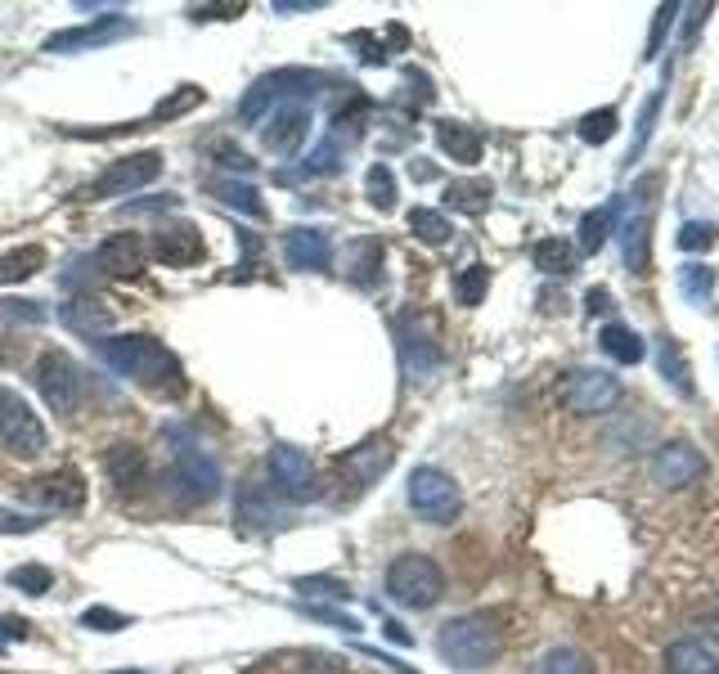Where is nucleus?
<instances>
[{"label": "nucleus", "mask_w": 719, "mask_h": 674, "mask_svg": "<svg viewBox=\"0 0 719 674\" xmlns=\"http://www.w3.org/2000/svg\"><path fill=\"white\" fill-rule=\"evenodd\" d=\"M99 360L118 373V378H135L140 387H148L154 396H184V369L180 360L158 342V337H144V333H122V337H99L95 342Z\"/></svg>", "instance_id": "1"}, {"label": "nucleus", "mask_w": 719, "mask_h": 674, "mask_svg": "<svg viewBox=\"0 0 719 674\" xmlns=\"http://www.w3.org/2000/svg\"><path fill=\"white\" fill-rule=\"evenodd\" d=\"M504 648V629L490 612H472V616H454L441 625L436 634V652L454 665V670H486Z\"/></svg>", "instance_id": "2"}, {"label": "nucleus", "mask_w": 719, "mask_h": 674, "mask_svg": "<svg viewBox=\"0 0 719 674\" xmlns=\"http://www.w3.org/2000/svg\"><path fill=\"white\" fill-rule=\"evenodd\" d=\"M387 593L396 598L400 607L423 612V607H436L441 603L445 576H441V567H436L428 553H400L392 567H387Z\"/></svg>", "instance_id": "3"}, {"label": "nucleus", "mask_w": 719, "mask_h": 674, "mask_svg": "<svg viewBox=\"0 0 719 674\" xmlns=\"http://www.w3.org/2000/svg\"><path fill=\"white\" fill-rule=\"evenodd\" d=\"M0 445L10 449L14 459H41L46 455V423L41 414L23 400V392L14 387H0Z\"/></svg>", "instance_id": "4"}, {"label": "nucleus", "mask_w": 719, "mask_h": 674, "mask_svg": "<svg viewBox=\"0 0 719 674\" xmlns=\"http://www.w3.org/2000/svg\"><path fill=\"white\" fill-rule=\"evenodd\" d=\"M163 441L171 445V464H176L180 485H189V495H194V500H212L220 491V468H216V459L207 455V449L194 441V432L167 428Z\"/></svg>", "instance_id": "5"}, {"label": "nucleus", "mask_w": 719, "mask_h": 674, "mask_svg": "<svg viewBox=\"0 0 719 674\" xmlns=\"http://www.w3.org/2000/svg\"><path fill=\"white\" fill-rule=\"evenodd\" d=\"M392 464H396V445H392L387 436L360 441L356 449H347V455L337 459V481H343V495H347V500H360Z\"/></svg>", "instance_id": "6"}, {"label": "nucleus", "mask_w": 719, "mask_h": 674, "mask_svg": "<svg viewBox=\"0 0 719 674\" xmlns=\"http://www.w3.org/2000/svg\"><path fill=\"white\" fill-rule=\"evenodd\" d=\"M36 387H41V396H46V405L55 409V414H77V405L86 396L82 369L72 364V356H63V351H46L41 360H36Z\"/></svg>", "instance_id": "7"}, {"label": "nucleus", "mask_w": 719, "mask_h": 674, "mask_svg": "<svg viewBox=\"0 0 719 674\" xmlns=\"http://www.w3.org/2000/svg\"><path fill=\"white\" fill-rule=\"evenodd\" d=\"M163 176V154L158 148H144V154H131V158H118V163H108L95 184H91V198H127L135 190H144V184H154Z\"/></svg>", "instance_id": "8"}, {"label": "nucleus", "mask_w": 719, "mask_h": 674, "mask_svg": "<svg viewBox=\"0 0 719 674\" xmlns=\"http://www.w3.org/2000/svg\"><path fill=\"white\" fill-rule=\"evenodd\" d=\"M459 485H454V477H445L441 468H414L409 472V508L436 521V527H445V521L459 517Z\"/></svg>", "instance_id": "9"}, {"label": "nucleus", "mask_w": 719, "mask_h": 674, "mask_svg": "<svg viewBox=\"0 0 719 674\" xmlns=\"http://www.w3.org/2000/svg\"><path fill=\"white\" fill-rule=\"evenodd\" d=\"M266 472L275 481V491L292 504H307L320 495V477H315V464L307 449H297V445H271V455H266Z\"/></svg>", "instance_id": "10"}, {"label": "nucleus", "mask_w": 719, "mask_h": 674, "mask_svg": "<svg viewBox=\"0 0 719 674\" xmlns=\"http://www.w3.org/2000/svg\"><path fill=\"white\" fill-rule=\"evenodd\" d=\"M558 396H562V405L572 409V414H602V409L616 405L621 383L612 378V373H602V369H572V373H562Z\"/></svg>", "instance_id": "11"}, {"label": "nucleus", "mask_w": 719, "mask_h": 674, "mask_svg": "<svg viewBox=\"0 0 719 674\" xmlns=\"http://www.w3.org/2000/svg\"><path fill=\"white\" fill-rule=\"evenodd\" d=\"M311 135V104L301 99H284L266 112V127H261V144L271 148L275 158H292Z\"/></svg>", "instance_id": "12"}, {"label": "nucleus", "mask_w": 719, "mask_h": 674, "mask_svg": "<svg viewBox=\"0 0 719 674\" xmlns=\"http://www.w3.org/2000/svg\"><path fill=\"white\" fill-rule=\"evenodd\" d=\"M19 495L27 504H41L46 513H77L86 504V481L77 468H55L46 477H32Z\"/></svg>", "instance_id": "13"}, {"label": "nucleus", "mask_w": 719, "mask_h": 674, "mask_svg": "<svg viewBox=\"0 0 719 674\" xmlns=\"http://www.w3.org/2000/svg\"><path fill=\"white\" fill-rule=\"evenodd\" d=\"M396 351H400V364L414 383L419 378H432L436 364H441V347H436V337L423 320H414V315H400L396 320Z\"/></svg>", "instance_id": "14"}, {"label": "nucleus", "mask_w": 719, "mask_h": 674, "mask_svg": "<svg viewBox=\"0 0 719 674\" xmlns=\"http://www.w3.org/2000/svg\"><path fill=\"white\" fill-rule=\"evenodd\" d=\"M131 32H135V23L127 14H108V19H95V23H82V27H68V32L46 36V55L95 50V46H108V41H122V36H131Z\"/></svg>", "instance_id": "15"}, {"label": "nucleus", "mask_w": 719, "mask_h": 674, "mask_svg": "<svg viewBox=\"0 0 719 674\" xmlns=\"http://www.w3.org/2000/svg\"><path fill=\"white\" fill-rule=\"evenodd\" d=\"M235 521H239V531H248V535H266V531H279L288 517H284L279 500L266 491V485L243 481L239 500H235Z\"/></svg>", "instance_id": "16"}, {"label": "nucleus", "mask_w": 719, "mask_h": 674, "mask_svg": "<svg viewBox=\"0 0 719 674\" xmlns=\"http://www.w3.org/2000/svg\"><path fill=\"white\" fill-rule=\"evenodd\" d=\"M154 256L163 261V266L184 270V266H199V261L207 256V243L199 234V225L171 220V225H163V230L154 234Z\"/></svg>", "instance_id": "17"}, {"label": "nucleus", "mask_w": 719, "mask_h": 674, "mask_svg": "<svg viewBox=\"0 0 719 674\" xmlns=\"http://www.w3.org/2000/svg\"><path fill=\"white\" fill-rule=\"evenodd\" d=\"M333 261V243L324 230H307V225H297V230L284 234V266L297 270V275H311V270H324Z\"/></svg>", "instance_id": "18"}, {"label": "nucleus", "mask_w": 719, "mask_h": 674, "mask_svg": "<svg viewBox=\"0 0 719 674\" xmlns=\"http://www.w3.org/2000/svg\"><path fill=\"white\" fill-rule=\"evenodd\" d=\"M706 472V459L697 455V449L688 445V441H674V445H661L657 455H652V477L661 481V485H688V481H697Z\"/></svg>", "instance_id": "19"}, {"label": "nucleus", "mask_w": 719, "mask_h": 674, "mask_svg": "<svg viewBox=\"0 0 719 674\" xmlns=\"http://www.w3.org/2000/svg\"><path fill=\"white\" fill-rule=\"evenodd\" d=\"M95 266L104 275H140L144 270V261H148V248L140 234H108L99 248H95Z\"/></svg>", "instance_id": "20"}, {"label": "nucleus", "mask_w": 719, "mask_h": 674, "mask_svg": "<svg viewBox=\"0 0 719 674\" xmlns=\"http://www.w3.org/2000/svg\"><path fill=\"white\" fill-rule=\"evenodd\" d=\"M104 477L112 481V491H140L144 477H148V459L140 445H112L104 449Z\"/></svg>", "instance_id": "21"}, {"label": "nucleus", "mask_w": 719, "mask_h": 674, "mask_svg": "<svg viewBox=\"0 0 719 674\" xmlns=\"http://www.w3.org/2000/svg\"><path fill=\"white\" fill-rule=\"evenodd\" d=\"M343 266H347V279L356 288H378L383 284V243L378 239H356L343 256Z\"/></svg>", "instance_id": "22"}, {"label": "nucleus", "mask_w": 719, "mask_h": 674, "mask_svg": "<svg viewBox=\"0 0 719 674\" xmlns=\"http://www.w3.org/2000/svg\"><path fill=\"white\" fill-rule=\"evenodd\" d=\"M436 144L445 148L454 163H481V135L472 127H464V122H450V118L436 122Z\"/></svg>", "instance_id": "23"}, {"label": "nucleus", "mask_w": 719, "mask_h": 674, "mask_svg": "<svg viewBox=\"0 0 719 674\" xmlns=\"http://www.w3.org/2000/svg\"><path fill=\"white\" fill-rule=\"evenodd\" d=\"M59 320H63L72 333L91 337V342H99V337L108 333V324H112V315H108L99 302H68V306H59Z\"/></svg>", "instance_id": "24"}, {"label": "nucleus", "mask_w": 719, "mask_h": 674, "mask_svg": "<svg viewBox=\"0 0 719 674\" xmlns=\"http://www.w3.org/2000/svg\"><path fill=\"white\" fill-rule=\"evenodd\" d=\"M666 665H670V674H719V661L710 657V648H702V643H693V639L670 643Z\"/></svg>", "instance_id": "25"}, {"label": "nucleus", "mask_w": 719, "mask_h": 674, "mask_svg": "<svg viewBox=\"0 0 719 674\" xmlns=\"http://www.w3.org/2000/svg\"><path fill=\"white\" fill-rule=\"evenodd\" d=\"M41 270H46V248H36V243L0 256V284H23V279L41 275Z\"/></svg>", "instance_id": "26"}, {"label": "nucleus", "mask_w": 719, "mask_h": 674, "mask_svg": "<svg viewBox=\"0 0 719 674\" xmlns=\"http://www.w3.org/2000/svg\"><path fill=\"white\" fill-rule=\"evenodd\" d=\"M598 342H602V351H608L616 364H643V356H648L643 337H638L634 328H625V324H608Z\"/></svg>", "instance_id": "27"}, {"label": "nucleus", "mask_w": 719, "mask_h": 674, "mask_svg": "<svg viewBox=\"0 0 719 674\" xmlns=\"http://www.w3.org/2000/svg\"><path fill=\"white\" fill-rule=\"evenodd\" d=\"M490 198H495V184L490 180H454L445 190V203L454 212H468V216H481L490 207Z\"/></svg>", "instance_id": "28"}, {"label": "nucleus", "mask_w": 719, "mask_h": 674, "mask_svg": "<svg viewBox=\"0 0 719 674\" xmlns=\"http://www.w3.org/2000/svg\"><path fill=\"white\" fill-rule=\"evenodd\" d=\"M207 190H212L225 207H235V212H243V216H256V220L266 216V203H261V194L252 190V184H239V180H225V176H220V180L207 184Z\"/></svg>", "instance_id": "29"}, {"label": "nucleus", "mask_w": 719, "mask_h": 674, "mask_svg": "<svg viewBox=\"0 0 719 674\" xmlns=\"http://www.w3.org/2000/svg\"><path fill=\"white\" fill-rule=\"evenodd\" d=\"M616 212H621V203H602V207L580 216V252H598L602 243H608L612 225H616Z\"/></svg>", "instance_id": "30"}, {"label": "nucleus", "mask_w": 719, "mask_h": 674, "mask_svg": "<svg viewBox=\"0 0 719 674\" xmlns=\"http://www.w3.org/2000/svg\"><path fill=\"white\" fill-rule=\"evenodd\" d=\"M531 261H536V270H544V275H572L576 270V248L566 239H540Z\"/></svg>", "instance_id": "31"}, {"label": "nucleus", "mask_w": 719, "mask_h": 674, "mask_svg": "<svg viewBox=\"0 0 719 674\" xmlns=\"http://www.w3.org/2000/svg\"><path fill=\"white\" fill-rule=\"evenodd\" d=\"M621 252H625V266L638 275L643 266H648V216L634 212L625 220V230H621Z\"/></svg>", "instance_id": "32"}, {"label": "nucleus", "mask_w": 719, "mask_h": 674, "mask_svg": "<svg viewBox=\"0 0 719 674\" xmlns=\"http://www.w3.org/2000/svg\"><path fill=\"white\" fill-rule=\"evenodd\" d=\"M364 198L378 207V212H392L396 207V176L387 163H373L369 176H364Z\"/></svg>", "instance_id": "33"}, {"label": "nucleus", "mask_w": 719, "mask_h": 674, "mask_svg": "<svg viewBox=\"0 0 719 674\" xmlns=\"http://www.w3.org/2000/svg\"><path fill=\"white\" fill-rule=\"evenodd\" d=\"M409 230L419 234L423 243H432V248H441V243H450V220L441 216V212H432V207H414L409 212Z\"/></svg>", "instance_id": "34"}, {"label": "nucleus", "mask_w": 719, "mask_h": 674, "mask_svg": "<svg viewBox=\"0 0 719 674\" xmlns=\"http://www.w3.org/2000/svg\"><path fill=\"white\" fill-rule=\"evenodd\" d=\"M490 288V270L486 266H464L454 275V302L459 306H481V297Z\"/></svg>", "instance_id": "35"}, {"label": "nucleus", "mask_w": 719, "mask_h": 674, "mask_svg": "<svg viewBox=\"0 0 719 674\" xmlns=\"http://www.w3.org/2000/svg\"><path fill=\"white\" fill-rule=\"evenodd\" d=\"M203 99H207V95H203V86H180L176 95H167V99L154 108V118H148V122H171V118H184V112H194ZM148 122H144V127H148Z\"/></svg>", "instance_id": "36"}, {"label": "nucleus", "mask_w": 719, "mask_h": 674, "mask_svg": "<svg viewBox=\"0 0 719 674\" xmlns=\"http://www.w3.org/2000/svg\"><path fill=\"white\" fill-rule=\"evenodd\" d=\"M657 360H661V373H666V378H670V387L674 392H693V378H688V364L684 360H679V347L670 342V337H657Z\"/></svg>", "instance_id": "37"}, {"label": "nucleus", "mask_w": 719, "mask_h": 674, "mask_svg": "<svg viewBox=\"0 0 719 674\" xmlns=\"http://www.w3.org/2000/svg\"><path fill=\"white\" fill-rule=\"evenodd\" d=\"M292 674H347V665L337 661V657H328V652H288V657H279Z\"/></svg>", "instance_id": "38"}, {"label": "nucleus", "mask_w": 719, "mask_h": 674, "mask_svg": "<svg viewBox=\"0 0 719 674\" xmlns=\"http://www.w3.org/2000/svg\"><path fill=\"white\" fill-rule=\"evenodd\" d=\"M679 288L693 306H710V288H715V270L710 266H684L679 270Z\"/></svg>", "instance_id": "39"}, {"label": "nucleus", "mask_w": 719, "mask_h": 674, "mask_svg": "<svg viewBox=\"0 0 719 674\" xmlns=\"http://www.w3.org/2000/svg\"><path fill=\"white\" fill-rule=\"evenodd\" d=\"M616 108H594V112H585L580 118V140L585 144H608L612 135H616Z\"/></svg>", "instance_id": "40"}, {"label": "nucleus", "mask_w": 719, "mask_h": 674, "mask_svg": "<svg viewBox=\"0 0 719 674\" xmlns=\"http://www.w3.org/2000/svg\"><path fill=\"white\" fill-rule=\"evenodd\" d=\"M343 144H337V140H320V148H315V154L307 158V163H301V176H333L337 167H343Z\"/></svg>", "instance_id": "41"}, {"label": "nucleus", "mask_w": 719, "mask_h": 674, "mask_svg": "<svg viewBox=\"0 0 719 674\" xmlns=\"http://www.w3.org/2000/svg\"><path fill=\"white\" fill-rule=\"evenodd\" d=\"M540 674H594L589 657H580L576 648H553L544 661H540Z\"/></svg>", "instance_id": "42"}, {"label": "nucleus", "mask_w": 719, "mask_h": 674, "mask_svg": "<svg viewBox=\"0 0 719 674\" xmlns=\"http://www.w3.org/2000/svg\"><path fill=\"white\" fill-rule=\"evenodd\" d=\"M292 589L297 593H315V598H343V603L351 598V589L343 580H333V576H297Z\"/></svg>", "instance_id": "43"}, {"label": "nucleus", "mask_w": 719, "mask_h": 674, "mask_svg": "<svg viewBox=\"0 0 719 674\" xmlns=\"http://www.w3.org/2000/svg\"><path fill=\"white\" fill-rule=\"evenodd\" d=\"M10 585L32 593V598H41V593H50L55 576H50V567H19V571H10Z\"/></svg>", "instance_id": "44"}, {"label": "nucleus", "mask_w": 719, "mask_h": 674, "mask_svg": "<svg viewBox=\"0 0 719 674\" xmlns=\"http://www.w3.org/2000/svg\"><path fill=\"white\" fill-rule=\"evenodd\" d=\"M715 243V225H706V220H688L684 230H679V248L684 252H706Z\"/></svg>", "instance_id": "45"}, {"label": "nucleus", "mask_w": 719, "mask_h": 674, "mask_svg": "<svg viewBox=\"0 0 719 674\" xmlns=\"http://www.w3.org/2000/svg\"><path fill=\"white\" fill-rule=\"evenodd\" d=\"M46 521L36 517V513H10V508H0V535H27V531H41Z\"/></svg>", "instance_id": "46"}, {"label": "nucleus", "mask_w": 719, "mask_h": 674, "mask_svg": "<svg viewBox=\"0 0 719 674\" xmlns=\"http://www.w3.org/2000/svg\"><path fill=\"white\" fill-rule=\"evenodd\" d=\"M82 625L86 629H99V634H118V629H127V616L122 612H108V607H91L82 616Z\"/></svg>", "instance_id": "47"}, {"label": "nucleus", "mask_w": 719, "mask_h": 674, "mask_svg": "<svg viewBox=\"0 0 719 674\" xmlns=\"http://www.w3.org/2000/svg\"><path fill=\"white\" fill-rule=\"evenodd\" d=\"M176 207H180L176 194H158V198H140V203L131 198L122 212H127V216H158V212H176Z\"/></svg>", "instance_id": "48"}, {"label": "nucleus", "mask_w": 719, "mask_h": 674, "mask_svg": "<svg viewBox=\"0 0 719 674\" xmlns=\"http://www.w3.org/2000/svg\"><path fill=\"white\" fill-rule=\"evenodd\" d=\"M216 158H220V167H225V171H243V176L256 167L248 154H239V148H230V144H216Z\"/></svg>", "instance_id": "49"}, {"label": "nucleus", "mask_w": 719, "mask_h": 674, "mask_svg": "<svg viewBox=\"0 0 719 674\" xmlns=\"http://www.w3.org/2000/svg\"><path fill=\"white\" fill-rule=\"evenodd\" d=\"M674 14H679V5H661V10H657V23H652V36H648V59H652V55L661 50V36L670 32V19H674Z\"/></svg>", "instance_id": "50"}, {"label": "nucleus", "mask_w": 719, "mask_h": 674, "mask_svg": "<svg viewBox=\"0 0 719 674\" xmlns=\"http://www.w3.org/2000/svg\"><path fill=\"white\" fill-rule=\"evenodd\" d=\"M189 14H194L199 23H212V19H239V14H243V5H194Z\"/></svg>", "instance_id": "51"}, {"label": "nucleus", "mask_w": 719, "mask_h": 674, "mask_svg": "<svg viewBox=\"0 0 719 674\" xmlns=\"http://www.w3.org/2000/svg\"><path fill=\"white\" fill-rule=\"evenodd\" d=\"M301 612H307L311 621H328V625H337V629H360V625H356L351 616H343V612H328V607H311V603H307V607H301Z\"/></svg>", "instance_id": "52"}, {"label": "nucleus", "mask_w": 719, "mask_h": 674, "mask_svg": "<svg viewBox=\"0 0 719 674\" xmlns=\"http://www.w3.org/2000/svg\"><path fill=\"white\" fill-rule=\"evenodd\" d=\"M612 306H616V302H612L608 288H589V292H585V311H589V315H608Z\"/></svg>", "instance_id": "53"}, {"label": "nucleus", "mask_w": 719, "mask_h": 674, "mask_svg": "<svg viewBox=\"0 0 719 674\" xmlns=\"http://www.w3.org/2000/svg\"><path fill=\"white\" fill-rule=\"evenodd\" d=\"M0 311H5V315H19V320H32V324L46 320V311L36 306V302H0Z\"/></svg>", "instance_id": "54"}, {"label": "nucleus", "mask_w": 719, "mask_h": 674, "mask_svg": "<svg viewBox=\"0 0 719 674\" xmlns=\"http://www.w3.org/2000/svg\"><path fill=\"white\" fill-rule=\"evenodd\" d=\"M320 10V0H275V14H311Z\"/></svg>", "instance_id": "55"}, {"label": "nucleus", "mask_w": 719, "mask_h": 674, "mask_svg": "<svg viewBox=\"0 0 719 674\" xmlns=\"http://www.w3.org/2000/svg\"><path fill=\"white\" fill-rule=\"evenodd\" d=\"M27 621H19V616H0V634H5V639H27Z\"/></svg>", "instance_id": "56"}, {"label": "nucleus", "mask_w": 719, "mask_h": 674, "mask_svg": "<svg viewBox=\"0 0 719 674\" xmlns=\"http://www.w3.org/2000/svg\"><path fill=\"white\" fill-rule=\"evenodd\" d=\"M383 634H387L392 643H400V648H409V643H414L409 634H405V625H396V621H383Z\"/></svg>", "instance_id": "57"}, {"label": "nucleus", "mask_w": 719, "mask_h": 674, "mask_svg": "<svg viewBox=\"0 0 719 674\" xmlns=\"http://www.w3.org/2000/svg\"><path fill=\"white\" fill-rule=\"evenodd\" d=\"M409 171H414V180H432V176H436V167H428L423 158H419V163H414Z\"/></svg>", "instance_id": "58"}, {"label": "nucleus", "mask_w": 719, "mask_h": 674, "mask_svg": "<svg viewBox=\"0 0 719 674\" xmlns=\"http://www.w3.org/2000/svg\"><path fill=\"white\" fill-rule=\"evenodd\" d=\"M122 674H135V670H122Z\"/></svg>", "instance_id": "59"}, {"label": "nucleus", "mask_w": 719, "mask_h": 674, "mask_svg": "<svg viewBox=\"0 0 719 674\" xmlns=\"http://www.w3.org/2000/svg\"><path fill=\"white\" fill-rule=\"evenodd\" d=\"M0 652H5V643H0Z\"/></svg>", "instance_id": "60"}]
</instances>
